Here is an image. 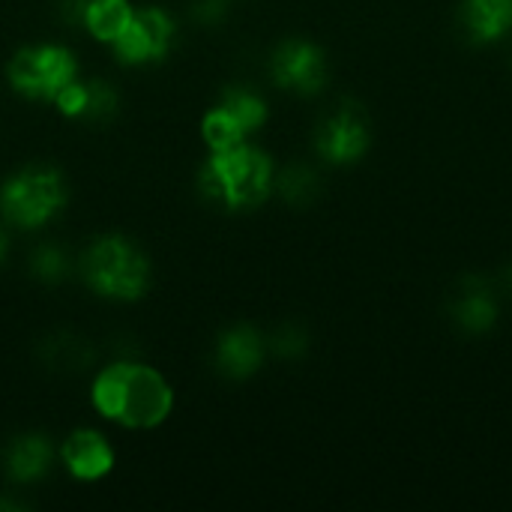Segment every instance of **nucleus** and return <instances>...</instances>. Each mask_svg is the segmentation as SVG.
Returning <instances> with one entry per match:
<instances>
[{"mask_svg": "<svg viewBox=\"0 0 512 512\" xmlns=\"http://www.w3.org/2000/svg\"><path fill=\"white\" fill-rule=\"evenodd\" d=\"M93 405L111 423L126 429H153L168 420L174 393L156 369L117 363L93 381Z\"/></svg>", "mask_w": 512, "mask_h": 512, "instance_id": "1", "label": "nucleus"}, {"mask_svg": "<svg viewBox=\"0 0 512 512\" xmlns=\"http://www.w3.org/2000/svg\"><path fill=\"white\" fill-rule=\"evenodd\" d=\"M201 189L210 201H219L228 210L258 207L273 189V162L252 144H234L213 150Z\"/></svg>", "mask_w": 512, "mask_h": 512, "instance_id": "2", "label": "nucleus"}, {"mask_svg": "<svg viewBox=\"0 0 512 512\" xmlns=\"http://www.w3.org/2000/svg\"><path fill=\"white\" fill-rule=\"evenodd\" d=\"M84 279L93 291L111 300H138L150 282L144 252L126 237H102L84 255Z\"/></svg>", "mask_w": 512, "mask_h": 512, "instance_id": "3", "label": "nucleus"}, {"mask_svg": "<svg viewBox=\"0 0 512 512\" xmlns=\"http://www.w3.org/2000/svg\"><path fill=\"white\" fill-rule=\"evenodd\" d=\"M66 204V183L48 165H30L12 174L0 189V210L18 228H39Z\"/></svg>", "mask_w": 512, "mask_h": 512, "instance_id": "4", "label": "nucleus"}, {"mask_svg": "<svg viewBox=\"0 0 512 512\" xmlns=\"http://www.w3.org/2000/svg\"><path fill=\"white\" fill-rule=\"evenodd\" d=\"M75 72V57L63 45H30L9 63L12 87L30 99H54L69 81H75Z\"/></svg>", "mask_w": 512, "mask_h": 512, "instance_id": "5", "label": "nucleus"}, {"mask_svg": "<svg viewBox=\"0 0 512 512\" xmlns=\"http://www.w3.org/2000/svg\"><path fill=\"white\" fill-rule=\"evenodd\" d=\"M264 120H267V105L261 96H255L252 90H228L225 99L204 114L201 135L210 150H222V147L243 144L246 135L264 126Z\"/></svg>", "mask_w": 512, "mask_h": 512, "instance_id": "6", "label": "nucleus"}, {"mask_svg": "<svg viewBox=\"0 0 512 512\" xmlns=\"http://www.w3.org/2000/svg\"><path fill=\"white\" fill-rule=\"evenodd\" d=\"M369 117L357 102H342L318 129V153L333 165H351L369 150Z\"/></svg>", "mask_w": 512, "mask_h": 512, "instance_id": "7", "label": "nucleus"}, {"mask_svg": "<svg viewBox=\"0 0 512 512\" xmlns=\"http://www.w3.org/2000/svg\"><path fill=\"white\" fill-rule=\"evenodd\" d=\"M171 39H174V21L168 18V12L150 6L132 15V21L114 42V51L123 63L141 66V63H153L165 57L171 48Z\"/></svg>", "mask_w": 512, "mask_h": 512, "instance_id": "8", "label": "nucleus"}, {"mask_svg": "<svg viewBox=\"0 0 512 512\" xmlns=\"http://www.w3.org/2000/svg\"><path fill=\"white\" fill-rule=\"evenodd\" d=\"M273 78L279 87L294 90V93H318L327 84V60L324 51L312 42L291 39L282 42L270 60Z\"/></svg>", "mask_w": 512, "mask_h": 512, "instance_id": "9", "label": "nucleus"}, {"mask_svg": "<svg viewBox=\"0 0 512 512\" xmlns=\"http://www.w3.org/2000/svg\"><path fill=\"white\" fill-rule=\"evenodd\" d=\"M450 318L462 333H486L498 321L495 285L486 276H465L450 300Z\"/></svg>", "mask_w": 512, "mask_h": 512, "instance_id": "10", "label": "nucleus"}, {"mask_svg": "<svg viewBox=\"0 0 512 512\" xmlns=\"http://www.w3.org/2000/svg\"><path fill=\"white\" fill-rule=\"evenodd\" d=\"M63 465H66V471L72 477H78L84 483H93V480H102L105 474H111L114 450H111V444L99 432L81 429V432L66 438V444H63Z\"/></svg>", "mask_w": 512, "mask_h": 512, "instance_id": "11", "label": "nucleus"}, {"mask_svg": "<svg viewBox=\"0 0 512 512\" xmlns=\"http://www.w3.org/2000/svg\"><path fill=\"white\" fill-rule=\"evenodd\" d=\"M462 27L477 45L504 39L512 30V0H465Z\"/></svg>", "mask_w": 512, "mask_h": 512, "instance_id": "12", "label": "nucleus"}, {"mask_svg": "<svg viewBox=\"0 0 512 512\" xmlns=\"http://www.w3.org/2000/svg\"><path fill=\"white\" fill-rule=\"evenodd\" d=\"M216 360H219L225 375L249 378L264 363V339L252 327H234L219 339Z\"/></svg>", "mask_w": 512, "mask_h": 512, "instance_id": "13", "label": "nucleus"}, {"mask_svg": "<svg viewBox=\"0 0 512 512\" xmlns=\"http://www.w3.org/2000/svg\"><path fill=\"white\" fill-rule=\"evenodd\" d=\"M132 15H135V9L129 0H84V6H81V21H84L87 33L108 45H114L120 39V33L126 30Z\"/></svg>", "mask_w": 512, "mask_h": 512, "instance_id": "14", "label": "nucleus"}, {"mask_svg": "<svg viewBox=\"0 0 512 512\" xmlns=\"http://www.w3.org/2000/svg\"><path fill=\"white\" fill-rule=\"evenodd\" d=\"M48 462H51V447L45 438L39 435H27V438H18L9 453H6V471L12 480L18 483H30V480H39L45 471H48Z\"/></svg>", "mask_w": 512, "mask_h": 512, "instance_id": "15", "label": "nucleus"}, {"mask_svg": "<svg viewBox=\"0 0 512 512\" xmlns=\"http://www.w3.org/2000/svg\"><path fill=\"white\" fill-rule=\"evenodd\" d=\"M279 192L291 204H306V201H312L318 195V174L303 168V165H294L279 177Z\"/></svg>", "mask_w": 512, "mask_h": 512, "instance_id": "16", "label": "nucleus"}, {"mask_svg": "<svg viewBox=\"0 0 512 512\" xmlns=\"http://www.w3.org/2000/svg\"><path fill=\"white\" fill-rule=\"evenodd\" d=\"M33 273L39 279H48V282L60 279L66 273V255L57 246H42L33 258Z\"/></svg>", "mask_w": 512, "mask_h": 512, "instance_id": "17", "label": "nucleus"}, {"mask_svg": "<svg viewBox=\"0 0 512 512\" xmlns=\"http://www.w3.org/2000/svg\"><path fill=\"white\" fill-rule=\"evenodd\" d=\"M273 345H276V351L282 357H294V354H303L306 351V336L297 327H282L279 336L273 339Z\"/></svg>", "mask_w": 512, "mask_h": 512, "instance_id": "18", "label": "nucleus"}, {"mask_svg": "<svg viewBox=\"0 0 512 512\" xmlns=\"http://www.w3.org/2000/svg\"><path fill=\"white\" fill-rule=\"evenodd\" d=\"M501 288H504L507 294H512V267H507V270L501 273Z\"/></svg>", "mask_w": 512, "mask_h": 512, "instance_id": "19", "label": "nucleus"}, {"mask_svg": "<svg viewBox=\"0 0 512 512\" xmlns=\"http://www.w3.org/2000/svg\"><path fill=\"white\" fill-rule=\"evenodd\" d=\"M6 258V234L0 231V261Z\"/></svg>", "mask_w": 512, "mask_h": 512, "instance_id": "20", "label": "nucleus"}]
</instances>
